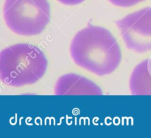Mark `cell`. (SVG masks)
<instances>
[{
  "mask_svg": "<svg viewBox=\"0 0 151 138\" xmlns=\"http://www.w3.org/2000/svg\"><path fill=\"white\" fill-rule=\"evenodd\" d=\"M116 25L129 50L139 53L151 52V7L133 12Z\"/></svg>",
  "mask_w": 151,
  "mask_h": 138,
  "instance_id": "4",
  "label": "cell"
},
{
  "mask_svg": "<svg viewBox=\"0 0 151 138\" xmlns=\"http://www.w3.org/2000/svg\"><path fill=\"white\" fill-rule=\"evenodd\" d=\"M114 5L121 7H129L138 4L145 0H109Z\"/></svg>",
  "mask_w": 151,
  "mask_h": 138,
  "instance_id": "7",
  "label": "cell"
},
{
  "mask_svg": "<svg viewBox=\"0 0 151 138\" xmlns=\"http://www.w3.org/2000/svg\"><path fill=\"white\" fill-rule=\"evenodd\" d=\"M58 1L66 5H77L81 4L86 0H58Z\"/></svg>",
  "mask_w": 151,
  "mask_h": 138,
  "instance_id": "8",
  "label": "cell"
},
{
  "mask_svg": "<svg viewBox=\"0 0 151 138\" xmlns=\"http://www.w3.org/2000/svg\"><path fill=\"white\" fill-rule=\"evenodd\" d=\"M57 95H102L103 91L95 83L76 74H66L56 82Z\"/></svg>",
  "mask_w": 151,
  "mask_h": 138,
  "instance_id": "5",
  "label": "cell"
},
{
  "mask_svg": "<svg viewBox=\"0 0 151 138\" xmlns=\"http://www.w3.org/2000/svg\"><path fill=\"white\" fill-rule=\"evenodd\" d=\"M3 17L7 28L24 37L42 33L50 20V6L47 0H5Z\"/></svg>",
  "mask_w": 151,
  "mask_h": 138,
  "instance_id": "3",
  "label": "cell"
},
{
  "mask_svg": "<svg viewBox=\"0 0 151 138\" xmlns=\"http://www.w3.org/2000/svg\"><path fill=\"white\" fill-rule=\"evenodd\" d=\"M130 90L134 95H151V57L134 69L130 78Z\"/></svg>",
  "mask_w": 151,
  "mask_h": 138,
  "instance_id": "6",
  "label": "cell"
},
{
  "mask_svg": "<svg viewBox=\"0 0 151 138\" xmlns=\"http://www.w3.org/2000/svg\"><path fill=\"white\" fill-rule=\"evenodd\" d=\"M70 53L77 65L100 77L114 72L122 57L113 34L106 28L94 25L86 27L75 34Z\"/></svg>",
  "mask_w": 151,
  "mask_h": 138,
  "instance_id": "1",
  "label": "cell"
},
{
  "mask_svg": "<svg viewBox=\"0 0 151 138\" xmlns=\"http://www.w3.org/2000/svg\"><path fill=\"white\" fill-rule=\"evenodd\" d=\"M48 60L41 49L29 43H18L3 49L0 53V79L10 87L36 83L44 76Z\"/></svg>",
  "mask_w": 151,
  "mask_h": 138,
  "instance_id": "2",
  "label": "cell"
}]
</instances>
